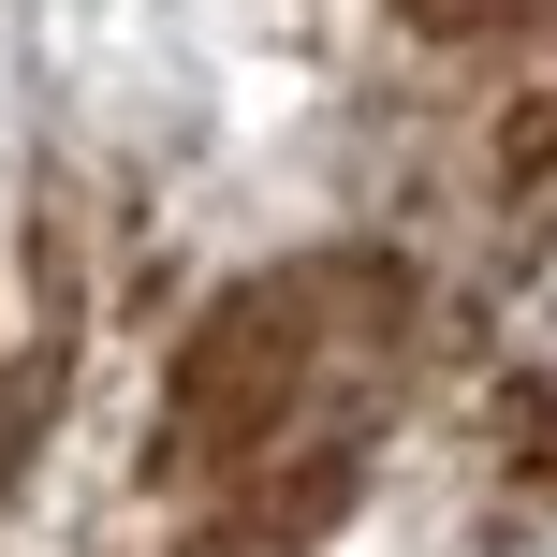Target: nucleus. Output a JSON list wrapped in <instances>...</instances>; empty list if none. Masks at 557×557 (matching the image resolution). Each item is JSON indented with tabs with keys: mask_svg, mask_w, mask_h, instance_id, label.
I'll return each mask as SVG.
<instances>
[{
	"mask_svg": "<svg viewBox=\"0 0 557 557\" xmlns=\"http://www.w3.org/2000/svg\"><path fill=\"white\" fill-rule=\"evenodd\" d=\"M367 367H382V294L367 278H250L176 367V441L221 455V470L294 455L367 396Z\"/></svg>",
	"mask_w": 557,
	"mask_h": 557,
	"instance_id": "1",
	"label": "nucleus"
},
{
	"mask_svg": "<svg viewBox=\"0 0 557 557\" xmlns=\"http://www.w3.org/2000/svg\"><path fill=\"white\" fill-rule=\"evenodd\" d=\"M499 557H557V513H529V529H513V543H499Z\"/></svg>",
	"mask_w": 557,
	"mask_h": 557,
	"instance_id": "2",
	"label": "nucleus"
}]
</instances>
